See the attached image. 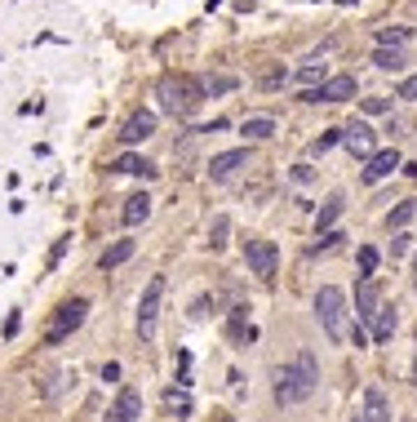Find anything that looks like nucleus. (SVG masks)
<instances>
[{"label":"nucleus","mask_w":417,"mask_h":422,"mask_svg":"<svg viewBox=\"0 0 417 422\" xmlns=\"http://www.w3.org/2000/svg\"><path fill=\"white\" fill-rule=\"evenodd\" d=\"M315 382H320V365H315L311 352H302L293 365H285L275 373V400L293 409V405H302V400L315 395Z\"/></svg>","instance_id":"obj_1"},{"label":"nucleus","mask_w":417,"mask_h":422,"mask_svg":"<svg viewBox=\"0 0 417 422\" xmlns=\"http://www.w3.org/2000/svg\"><path fill=\"white\" fill-rule=\"evenodd\" d=\"M156 98H160V107L169 116H191L195 107L204 103V84L191 80V76H160V84H156Z\"/></svg>","instance_id":"obj_2"},{"label":"nucleus","mask_w":417,"mask_h":422,"mask_svg":"<svg viewBox=\"0 0 417 422\" xmlns=\"http://www.w3.org/2000/svg\"><path fill=\"white\" fill-rule=\"evenodd\" d=\"M315 320H320V329L328 333V342H342L347 338V294L333 285H324L320 294H315Z\"/></svg>","instance_id":"obj_3"},{"label":"nucleus","mask_w":417,"mask_h":422,"mask_svg":"<svg viewBox=\"0 0 417 422\" xmlns=\"http://www.w3.org/2000/svg\"><path fill=\"white\" fill-rule=\"evenodd\" d=\"M84 311H89V303H84V298H67V303L54 311V320H49V329H45V342H49V347H58L67 333H76L80 324H84Z\"/></svg>","instance_id":"obj_4"},{"label":"nucleus","mask_w":417,"mask_h":422,"mask_svg":"<svg viewBox=\"0 0 417 422\" xmlns=\"http://www.w3.org/2000/svg\"><path fill=\"white\" fill-rule=\"evenodd\" d=\"M160 298H165V276H151V285L138 298V333L156 338V320H160Z\"/></svg>","instance_id":"obj_5"},{"label":"nucleus","mask_w":417,"mask_h":422,"mask_svg":"<svg viewBox=\"0 0 417 422\" xmlns=\"http://www.w3.org/2000/svg\"><path fill=\"white\" fill-rule=\"evenodd\" d=\"M244 267H249L253 276H262V280H271L275 267H280L275 240H249V245H244Z\"/></svg>","instance_id":"obj_6"},{"label":"nucleus","mask_w":417,"mask_h":422,"mask_svg":"<svg viewBox=\"0 0 417 422\" xmlns=\"http://www.w3.org/2000/svg\"><path fill=\"white\" fill-rule=\"evenodd\" d=\"M382 311V289H377V276H360L355 285V316L364 324H373V316Z\"/></svg>","instance_id":"obj_7"},{"label":"nucleus","mask_w":417,"mask_h":422,"mask_svg":"<svg viewBox=\"0 0 417 422\" xmlns=\"http://www.w3.org/2000/svg\"><path fill=\"white\" fill-rule=\"evenodd\" d=\"M302 98L306 103H347V98H355V76H328L320 89H306Z\"/></svg>","instance_id":"obj_8"},{"label":"nucleus","mask_w":417,"mask_h":422,"mask_svg":"<svg viewBox=\"0 0 417 422\" xmlns=\"http://www.w3.org/2000/svg\"><path fill=\"white\" fill-rule=\"evenodd\" d=\"M156 134V116L151 112H133L129 120H125V129H120V142H125V147H138V142H146V138H151Z\"/></svg>","instance_id":"obj_9"},{"label":"nucleus","mask_w":417,"mask_h":422,"mask_svg":"<svg viewBox=\"0 0 417 422\" xmlns=\"http://www.w3.org/2000/svg\"><path fill=\"white\" fill-rule=\"evenodd\" d=\"M138 418H142V395L133 391V387H125V391L116 395V405L107 409L103 422H138Z\"/></svg>","instance_id":"obj_10"},{"label":"nucleus","mask_w":417,"mask_h":422,"mask_svg":"<svg viewBox=\"0 0 417 422\" xmlns=\"http://www.w3.org/2000/svg\"><path fill=\"white\" fill-rule=\"evenodd\" d=\"M404 160H400V151L391 147V151H377V156H369V169H364V183H382V178H391L400 169Z\"/></svg>","instance_id":"obj_11"},{"label":"nucleus","mask_w":417,"mask_h":422,"mask_svg":"<svg viewBox=\"0 0 417 422\" xmlns=\"http://www.w3.org/2000/svg\"><path fill=\"white\" fill-rule=\"evenodd\" d=\"M360 422H391V405L382 387H364V414Z\"/></svg>","instance_id":"obj_12"},{"label":"nucleus","mask_w":417,"mask_h":422,"mask_svg":"<svg viewBox=\"0 0 417 422\" xmlns=\"http://www.w3.org/2000/svg\"><path fill=\"white\" fill-rule=\"evenodd\" d=\"M240 165H249V151H244V147H236V151H218V156H213V165H208V174L222 183V178H231Z\"/></svg>","instance_id":"obj_13"},{"label":"nucleus","mask_w":417,"mask_h":422,"mask_svg":"<svg viewBox=\"0 0 417 422\" xmlns=\"http://www.w3.org/2000/svg\"><path fill=\"white\" fill-rule=\"evenodd\" d=\"M120 218H125L129 227L146 223V218H151V196H146V191H138V196H129V200H125V213H120Z\"/></svg>","instance_id":"obj_14"},{"label":"nucleus","mask_w":417,"mask_h":422,"mask_svg":"<svg viewBox=\"0 0 417 422\" xmlns=\"http://www.w3.org/2000/svg\"><path fill=\"white\" fill-rule=\"evenodd\" d=\"M342 142L351 147V156H369V151H373V129H369V125H351Z\"/></svg>","instance_id":"obj_15"},{"label":"nucleus","mask_w":417,"mask_h":422,"mask_svg":"<svg viewBox=\"0 0 417 422\" xmlns=\"http://www.w3.org/2000/svg\"><path fill=\"white\" fill-rule=\"evenodd\" d=\"M227 333H231V342H240V347H249L253 338H257V329H253V324H244V307H236V311H231Z\"/></svg>","instance_id":"obj_16"},{"label":"nucleus","mask_w":417,"mask_h":422,"mask_svg":"<svg viewBox=\"0 0 417 422\" xmlns=\"http://www.w3.org/2000/svg\"><path fill=\"white\" fill-rule=\"evenodd\" d=\"M395 329H400V316H395V307H382V311L373 316V338H377V342H386V338L395 333Z\"/></svg>","instance_id":"obj_17"},{"label":"nucleus","mask_w":417,"mask_h":422,"mask_svg":"<svg viewBox=\"0 0 417 422\" xmlns=\"http://www.w3.org/2000/svg\"><path fill=\"white\" fill-rule=\"evenodd\" d=\"M240 134H244V138H271V134H275V116H249V120L240 125Z\"/></svg>","instance_id":"obj_18"},{"label":"nucleus","mask_w":417,"mask_h":422,"mask_svg":"<svg viewBox=\"0 0 417 422\" xmlns=\"http://www.w3.org/2000/svg\"><path fill=\"white\" fill-rule=\"evenodd\" d=\"M107 169H112V174H142V178H151V174H156V169L146 165L142 156H120V160H112Z\"/></svg>","instance_id":"obj_19"},{"label":"nucleus","mask_w":417,"mask_h":422,"mask_svg":"<svg viewBox=\"0 0 417 422\" xmlns=\"http://www.w3.org/2000/svg\"><path fill=\"white\" fill-rule=\"evenodd\" d=\"M342 204H347V196H342V191H333V196L324 200V209H320V218H315V227H320V232H328V227L338 223V213H342Z\"/></svg>","instance_id":"obj_20"},{"label":"nucleus","mask_w":417,"mask_h":422,"mask_svg":"<svg viewBox=\"0 0 417 422\" xmlns=\"http://www.w3.org/2000/svg\"><path fill=\"white\" fill-rule=\"evenodd\" d=\"M129 258H133V240H116V245L103 253V267L112 271V267H120V262H129Z\"/></svg>","instance_id":"obj_21"},{"label":"nucleus","mask_w":417,"mask_h":422,"mask_svg":"<svg viewBox=\"0 0 417 422\" xmlns=\"http://www.w3.org/2000/svg\"><path fill=\"white\" fill-rule=\"evenodd\" d=\"M413 218H417V200H404V204H395V209H391V218H386V223L400 232V227H409Z\"/></svg>","instance_id":"obj_22"},{"label":"nucleus","mask_w":417,"mask_h":422,"mask_svg":"<svg viewBox=\"0 0 417 422\" xmlns=\"http://www.w3.org/2000/svg\"><path fill=\"white\" fill-rule=\"evenodd\" d=\"M409 27H382V31H377V45H382V50H395V45H404V40H409Z\"/></svg>","instance_id":"obj_23"},{"label":"nucleus","mask_w":417,"mask_h":422,"mask_svg":"<svg viewBox=\"0 0 417 422\" xmlns=\"http://www.w3.org/2000/svg\"><path fill=\"white\" fill-rule=\"evenodd\" d=\"M373 63L382 67V71H404V54H400V50H377Z\"/></svg>","instance_id":"obj_24"},{"label":"nucleus","mask_w":417,"mask_h":422,"mask_svg":"<svg viewBox=\"0 0 417 422\" xmlns=\"http://www.w3.org/2000/svg\"><path fill=\"white\" fill-rule=\"evenodd\" d=\"M236 89V76H208L204 80V98H213V93H231Z\"/></svg>","instance_id":"obj_25"},{"label":"nucleus","mask_w":417,"mask_h":422,"mask_svg":"<svg viewBox=\"0 0 417 422\" xmlns=\"http://www.w3.org/2000/svg\"><path fill=\"white\" fill-rule=\"evenodd\" d=\"M227 236H231V218H213V227H208V245L222 249V245H227Z\"/></svg>","instance_id":"obj_26"},{"label":"nucleus","mask_w":417,"mask_h":422,"mask_svg":"<svg viewBox=\"0 0 417 422\" xmlns=\"http://www.w3.org/2000/svg\"><path fill=\"white\" fill-rule=\"evenodd\" d=\"M338 142H342V129H328V134H320L311 142V156H324L328 147H338Z\"/></svg>","instance_id":"obj_27"},{"label":"nucleus","mask_w":417,"mask_h":422,"mask_svg":"<svg viewBox=\"0 0 417 422\" xmlns=\"http://www.w3.org/2000/svg\"><path fill=\"white\" fill-rule=\"evenodd\" d=\"M342 240H347L342 232H320V240H315V245H311V253H328V249H338Z\"/></svg>","instance_id":"obj_28"},{"label":"nucleus","mask_w":417,"mask_h":422,"mask_svg":"<svg viewBox=\"0 0 417 422\" xmlns=\"http://www.w3.org/2000/svg\"><path fill=\"white\" fill-rule=\"evenodd\" d=\"M298 76H302V80H320V84H324V76H328V63H320V58H311V63H306V67L298 71Z\"/></svg>","instance_id":"obj_29"},{"label":"nucleus","mask_w":417,"mask_h":422,"mask_svg":"<svg viewBox=\"0 0 417 422\" xmlns=\"http://www.w3.org/2000/svg\"><path fill=\"white\" fill-rule=\"evenodd\" d=\"M169 409H174L178 418H187L191 414V395L187 391H169Z\"/></svg>","instance_id":"obj_30"},{"label":"nucleus","mask_w":417,"mask_h":422,"mask_svg":"<svg viewBox=\"0 0 417 422\" xmlns=\"http://www.w3.org/2000/svg\"><path fill=\"white\" fill-rule=\"evenodd\" d=\"M360 271H364V276L377 271V249H373V245H360Z\"/></svg>","instance_id":"obj_31"},{"label":"nucleus","mask_w":417,"mask_h":422,"mask_svg":"<svg viewBox=\"0 0 417 422\" xmlns=\"http://www.w3.org/2000/svg\"><path fill=\"white\" fill-rule=\"evenodd\" d=\"M285 80H289V71H285V67H271V71H266V76L257 80V84H262V89H280Z\"/></svg>","instance_id":"obj_32"},{"label":"nucleus","mask_w":417,"mask_h":422,"mask_svg":"<svg viewBox=\"0 0 417 422\" xmlns=\"http://www.w3.org/2000/svg\"><path fill=\"white\" fill-rule=\"evenodd\" d=\"M364 112H369V116H382V112H391V98H364Z\"/></svg>","instance_id":"obj_33"},{"label":"nucleus","mask_w":417,"mask_h":422,"mask_svg":"<svg viewBox=\"0 0 417 422\" xmlns=\"http://www.w3.org/2000/svg\"><path fill=\"white\" fill-rule=\"evenodd\" d=\"M395 98H417V76H409V80L400 84V89H395Z\"/></svg>","instance_id":"obj_34"},{"label":"nucleus","mask_w":417,"mask_h":422,"mask_svg":"<svg viewBox=\"0 0 417 422\" xmlns=\"http://www.w3.org/2000/svg\"><path fill=\"white\" fill-rule=\"evenodd\" d=\"M311 178H315L311 165H298V169H293V183H311Z\"/></svg>","instance_id":"obj_35"},{"label":"nucleus","mask_w":417,"mask_h":422,"mask_svg":"<svg viewBox=\"0 0 417 422\" xmlns=\"http://www.w3.org/2000/svg\"><path fill=\"white\" fill-rule=\"evenodd\" d=\"M63 253H67V240H58V245L49 249V267H58V262H63Z\"/></svg>","instance_id":"obj_36"},{"label":"nucleus","mask_w":417,"mask_h":422,"mask_svg":"<svg viewBox=\"0 0 417 422\" xmlns=\"http://www.w3.org/2000/svg\"><path fill=\"white\" fill-rule=\"evenodd\" d=\"M404 249H409V236L395 232V240H391V253H404Z\"/></svg>","instance_id":"obj_37"},{"label":"nucleus","mask_w":417,"mask_h":422,"mask_svg":"<svg viewBox=\"0 0 417 422\" xmlns=\"http://www.w3.org/2000/svg\"><path fill=\"white\" fill-rule=\"evenodd\" d=\"M413 289H417V258H413Z\"/></svg>","instance_id":"obj_38"},{"label":"nucleus","mask_w":417,"mask_h":422,"mask_svg":"<svg viewBox=\"0 0 417 422\" xmlns=\"http://www.w3.org/2000/svg\"><path fill=\"white\" fill-rule=\"evenodd\" d=\"M413 378H417V369H413Z\"/></svg>","instance_id":"obj_39"}]
</instances>
